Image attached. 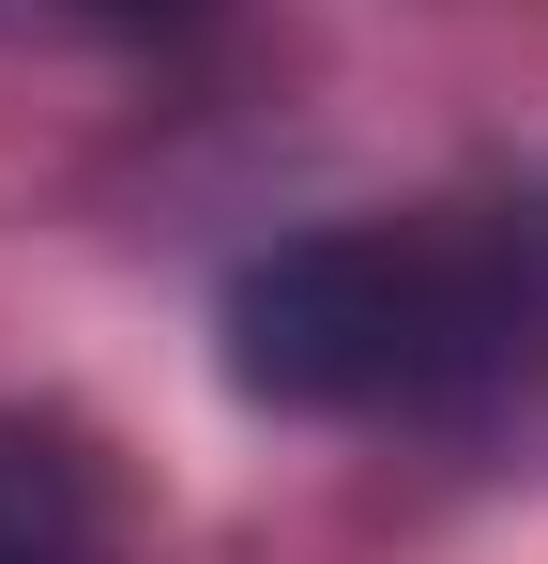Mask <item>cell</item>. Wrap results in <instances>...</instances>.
I'll list each match as a JSON object with an SVG mask.
<instances>
[{"label": "cell", "mask_w": 548, "mask_h": 564, "mask_svg": "<svg viewBox=\"0 0 548 564\" xmlns=\"http://www.w3.org/2000/svg\"><path fill=\"white\" fill-rule=\"evenodd\" d=\"M229 381L260 412H472L548 351V214H365L260 245L229 305Z\"/></svg>", "instance_id": "obj_1"}, {"label": "cell", "mask_w": 548, "mask_h": 564, "mask_svg": "<svg viewBox=\"0 0 548 564\" xmlns=\"http://www.w3.org/2000/svg\"><path fill=\"white\" fill-rule=\"evenodd\" d=\"M0 564H107V473L46 412H0Z\"/></svg>", "instance_id": "obj_2"}, {"label": "cell", "mask_w": 548, "mask_h": 564, "mask_svg": "<svg viewBox=\"0 0 548 564\" xmlns=\"http://www.w3.org/2000/svg\"><path fill=\"white\" fill-rule=\"evenodd\" d=\"M46 15H122V31H153V15H198V0H46Z\"/></svg>", "instance_id": "obj_3"}]
</instances>
